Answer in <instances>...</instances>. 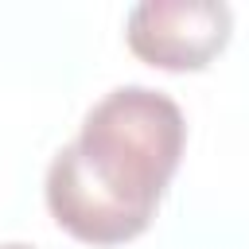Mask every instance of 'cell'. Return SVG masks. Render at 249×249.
<instances>
[{
    "label": "cell",
    "mask_w": 249,
    "mask_h": 249,
    "mask_svg": "<svg viewBox=\"0 0 249 249\" xmlns=\"http://www.w3.org/2000/svg\"><path fill=\"white\" fill-rule=\"evenodd\" d=\"M183 144V109L163 89H109L47 167L43 195L51 218L86 245H124L140 237L179 171Z\"/></svg>",
    "instance_id": "1"
},
{
    "label": "cell",
    "mask_w": 249,
    "mask_h": 249,
    "mask_svg": "<svg viewBox=\"0 0 249 249\" xmlns=\"http://www.w3.org/2000/svg\"><path fill=\"white\" fill-rule=\"evenodd\" d=\"M230 35L233 12L226 0H140L124 19L128 51L171 74L210 66Z\"/></svg>",
    "instance_id": "2"
},
{
    "label": "cell",
    "mask_w": 249,
    "mask_h": 249,
    "mask_svg": "<svg viewBox=\"0 0 249 249\" xmlns=\"http://www.w3.org/2000/svg\"><path fill=\"white\" fill-rule=\"evenodd\" d=\"M0 249H35V245H23V241H4Z\"/></svg>",
    "instance_id": "3"
}]
</instances>
